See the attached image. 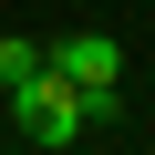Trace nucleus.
Returning a JSON list of instances; mask_svg holds the SVG:
<instances>
[{"label":"nucleus","mask_w":155,"mask_h":155,"mask_svg":"<svg viewBox=\"0 0 155 155\" xmlns=\"http://www.w3.org/2000/svg\"><path fill=\"white\" fill-rule=\"evenodd\" d=\"M41 62L62 72L72 93H83V124H104V114H124V93H114V83H124V41H114V31H62V41H52Z\"/></svg>","instance_id":"obj_1"},{"label":"nucleus","mask_w":155,"mask_h":155,"mask_svg":"<svg viewBox=\"0 0 155 155\" xmlns=\"http://www.w3.org/2000/svg\"><path fill=\"white\" fill-rule=\"evenodd\" d=\"M11 114H21V134H31L41 155H62L72 134H83V93H72V83H62L52 62H31L21 83H11Z\"/></svg>","instance_id":"obj_2"},{"label":"nucleus","mask_w":155,"mask_h":155,"mask_svg":"<svg viewBox=\"0 0 155 155\" xmlns=\"http://www.w3.org/2000/svg\"><path fill=\"white\" fill-rule=\"evenodd\" d=\"M31 62H41V41H21V31H0V93H11V83H21Z\"/></svg>","instance_id":"obj_3"}]
</instances>
